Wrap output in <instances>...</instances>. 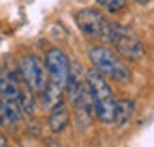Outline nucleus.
Here are the masks:
<instances>
[{
    "label": "nucleus",
    "mask_w": 154,
    "mask_h": 147,
    "mask_svg": "<svg viewBox=\"0 0 154 147\" xmlns=\"http://www.w3.org/2000/svg\"><path fill=\"white\" fill-rule=\"evenodd\" d=\"M90 91L92 98V110H94L96 117L103 123V125H113L115 123V104L117 100L113 96L111 87L103 79V75H100L96 70H90L85 75Z\"/></svg>",
    "instance_id": "f257e3e1"
},
{
    "label": "nucleus",
    "mask_w": 154,
    "mask_h": 147,
    "mask_svg": "<svg viewBox=\"0 0 154 147\" xmlns=\"http://www.w3.org/2000/svg\"><path fill=\"white\" fill-rule=\"evenodd\" d=\"M88 57H90V62L94 64V70L100 75L109 77V79L119 81V83H126V81H130V77H132V72H130L128 64L113 49L105 47V45L92 47Z\"/></svg>",
    "instance_id": "f03ea898"
},
{
    "label": "nucleus",
    "mask_w": 154,
    "mask_h": 147,
    "mask_svg": "<svg viewBox=\"0 0 154 147\" xmlns=\"http://www.w3.org/2000/svg\"><path fill=\"white\" fill-rule=\"evenodd\" d=\"M109 43L115 45L122 57L128 60H141L145 57V45L139 40V36L130 27L119 25V23H111L109 25Z\"/></svg>",
    "instance_id": "7ed1b4c3"
},
{
    "label": "nucleus",
    "mask_w": 154,
    "mask_h": 147,
    "mask_svg": "<svg viewBox=\"0 0 154 147\" xmlns=\"http://www.w3.org/2000/svg\"><path fill=\"white\" fill-rule=\"evenodd\" d=\"M75 23H77V27H79V30L85 36L94 38V40H102V42L109 40V25L111 23L98 10L85 8V10L77 11L75 13Z\"/></svg>",
    "instance_id": "20e7f679"
},
{
    "label": "nucleus",
    "mask_w": 154,
    "mask_h": 147,
    "mask_svg": "<svg viewBox=\"0 0 154 147\" xmlns=\"http://www.w3.org/2000/svg\"><path fill=\"white\" fill-rule=\"evenodd\" d=\"M19 74H21V79L30 87V91L38 92V94L49 83L47 68L42 62V59L36 55H25L19 60Z\"/></svg>",
    "instance_id": "39448f33"
},
{
    "label": "nucleus",
    "mask_w": 154,
    "mask_h": 147,
    "mask_svg": "<svg viewBox=\"0 0 154 147\" xmlns=\"http://www.w3.org/2000/svg\"><path fill=\"white\" fill-rule=\"evenodd\" d=\"M70 59L66 57V53L58 47H53L47 51L45 55V68H47V74L51 75V83H55L57 87L66 89L68 79H70Z\"/></svg>",
    "instance_id": "423d86ee"
},
{
    "label": "nucleus",
    "mask_w": 154,
    "mask_h": 147,
    "mask_svg": "<svg viewBox=\"0 0 154 147\" xmlns=\"http://www.w3.org/2000/svg\"><path fill=\"white\" fill-rule=\"evenodd\" d=\"M25 117L19 102H11V100H6L0 96V125L4 128L13 130L15 125Z\"/></svg>",
    "instance_id": "0eeeda50"
},
{
    "label": "nucleus",
    "mask_w": 154,
    "mask_h": 147,
    "mask_svg": "<svg viewBox=\"0 0 154 147\" xmlns=\"http://www.w3.org/2000/svg\"><path fill=\"white\" fill-rule=\"evenodd\" d=\"M19 92H21V83L15 79V75L0 68V96L11 100V102H17Z\"/></svg>",
    "instance_id": "6e6552de"
},
{
    "label": "nucleus",
    "mask_w": 154,
    "mask_h": 147,
    "mask_svg": "<svg viewBox=\"0 0 154 147\" xmlns=\"http://www.w3.org/2000/svg\"><path fill=\"white\" fill-rule=\"evenodd\" d=\"M135 113V102L130 98H122L115 104V123L117 126H124L130 123V119Z\"/></svg>",
    "instance_id": "1a4fd4ad"
},
{
    "label": "nucleus",
    "mask_w": 154,
    "mask_h": 147,
    "mask_svg": "<svg viewBox=\"0 0 154 147\" xmlns=\"http://www.w3.org/2000/svg\"><path fill=\"white\" fill-rule=\"evenodd\" d=\"M68 121H70V113L64 102H58L55 107L51 110V117H49V128L53 132H62L66 128Z\"/></svg>",
    "instance_id": "9d476101"
},
{
    "label": "nucleus",
    "mask_w": 154,
    "mask_h": 147,
    "mask_svg": "<svg viewBox=\"0 0 154 147\" xmlns=\"http://www.w3.org/2000/svg\"><path fill=\"white\" fill-rule=\"evenodd\" d=\"M60 94H62V89L49 81L47 87L40 92V104H42V107H43V110H47V111H51L53 107L60 102Z\"/></svg>",
    "instance_id": "9b49d317"
},
{
    "label": "nucleus",
    "mask_w": 154,
    "mask_h": 147,
    "mask_svg": "<svg viewBox=\"0 0 154 147\" xmlns=\"http://www.w3.org/2000/svg\"><path fill=\"white\" fill-rule=\"evenodd\" d=\"M19 106H21V110H23V113L25 115H32L34 113V110H36V102H34V96L30 94V87L23 81V85H21V92H19Z\"/></svg>",
    "instance_id": "f8f14e48"
},
{
    "label": "nucleus",
    "mask_w": 154,
    "mask_h": 147,
    "mask_svg": "<svg viewBox=\"0 0 154 147\" xmlns=\"http://www.w3.org/2000/svg\"><path fill=\"white\" fill-rule=\"evenodd\" d=\"M96 2L111 13H119L126 8V0H96Z\"/></svg>",
    "instance_id": "ddd939ff"
},
{
    "label": "nucleus",
    "mask_w": 154,
    "mask_h": 147,
    "mask_svg": "<svg viewBox=\"0 0 154 147\" xmlns=\"http://www.w3.org/2000/svg\"><path fill=\"white\" fill-rule=\"evenodd\" d=\"M0 147H6V140H4L2 136H0Z\"/></svg>",
    "instance_id": "4468645a"
},
{
    "label": "nucleus",
    "mask_w": 154,
    "mask_h": 147,
    "mask_svg": "<svg viewBox=\"0 0 154 147\" xmlns=\"http://www.w3.org/2000/svg\"><path fill=\"white\" fill-rule=\"evenodd\" d=\"M135 2H137V4H149L150 0H135Z\"/></svg>",
    "instance_id": "2eb2a0df"
}]
</instances>
